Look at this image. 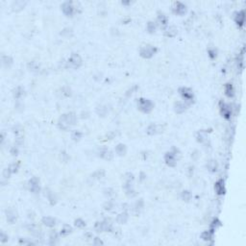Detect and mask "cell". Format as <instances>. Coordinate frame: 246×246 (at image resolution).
Returning <instances> with one entry per match:
<instances>
[{
  "instance_id": "obj_2",
  "label": "cell",
  "mask_w": 246,
  "mask_h": 246,
  "mask_svg": "<svg viewBox=\"0 0 246 246\" xmlns=\"http://www.w3.org/2000/svg\"><path fill=\"white\" fill-rule=\"evenodd\" d=\"M180 157V152L177 148L173 147L170 151H168L167 153L164 155V162L170 167H174L177 164V161Z\"/></svg>"
},
{
  "instance_id": "obj_23",
  "label": "cell",
  "mask_w": 246,
  "mask_h": 246,
  "mask_svg": "<svg viewBox=\"0 0 246 246\" xmlns=\"http://www.w3.org/2000/svg\"><path fill=\"white\" fill-rule=\"evenodd\" d=\"M159 132V126L156 125V124H150L147 129H146V133L148 135H150V136H153V135H156Z\"/></svg>"
},
{
  "instance_id": "obj_16",
  "label": "cell",
  "mask_w": 246,
  "mask_h": 246,
  "mask_svg": "<svg viewBox=\"0 0 246 246\" xmlns=\"http://www.w3.org/2000/svg\"><path fill=\"white\" fill-rule=\"evenodd\" d=\"M158 22L160 23V25L162 27V28H164V27L167 26V23H168L167 16H166L164 13L159 12L158 13Z\"/></svg>"
},
{
  "instance_id": "obj_31",
  "label": "cell",
  "mask_w": 246,
  "mask_h": 246,
  "mask_svg": "<svg viewBox=\"0 0 246 246\" xmlns=\"http://www.w3.org/2000/svg\"><path fill=\"white\" fill-rule=\"evenodd\" d=\"M27 229H28L29 232H31L33 235H39L40 233V229L38 226H36L35 224H30L27 226Z\"/></svg>"
},
{
  "instance_id": "obj_1",
  "label": "cell",
  "mask_w": 246,
  "mask_h": 246,
  "mask_svg": "<svg viewBox=\"0 0 246 246\" xmlns=\"http://www.w3.org/2000/svg\"><path fill=\"white\" fill-rule=\"evenodd\" d=\"M76 121H77V116H76V115L74 113H65V115H63L60 118H59L58 127L60 128L61 130L67 131L71 126L75 125Z\"/></svg>"
},
{
  "instance_id": "obj_6",
  "label": "cell",
  "mask_w": 246,
  "mask_h": 246,
  "mask_svg": "<svg viewBox=\"0 0 246 246\" xmlns=\"http://www.w3.org/2000/svg\"><path fill=\"white\" fill-rule=\"evenodd\" d=\"M157 51H158L157 47L150 45V44H147V45H143L142 47H140V54L144 59H150L154 56Z\"/></svg>"
},
{
  "instance_id": "obj_44",
  "label": "cell",
  "mask_w": 246,
  "mask_h": 246,
  "mask_svg": "<svg viewBox=\"0 0 246 246\" xmlns=\"http://www.w3.org/2000/svg\"><path fill=\"white\" fill-rule=\"evenodd\" d=\"M94 229H95L96 232H98V233H101V232H103L102 221H97V222L95 223V225H94Z\"/></svg>"
},
{
  "instance_id": "obj_40",
  "label": "cell",
  "mask_w": 246,
  "mask_h": 246,
  "mask_svg": "<svg viewBox=\"0 0 246 246\" xmlns=\"http://www.w3.org/2000/svg\"><path fill=\"white\" fill-rule=\"evenodd\" d=\"M181 197H182V199L184 201L189 202V201L190 200V198H191V193H190L189 190H184V191L182 192V194H181Z\"/></svg>"
},
{
  "instance_id": "obj_27",
  "label": "cell",
  "mask_w": 246,
  "mask_h": 246,
  "mask_svg": "<svg viewBox=\"0 0 246 246\" xmlns=\"http://www.w3.org/2000/svg\"><path fill=\"white\" fill-rule=\"evenodd\" d=\"M2 65L6 68H9L13 65V59L10 56H2Z\"/></svg>"
},
{
  "instance_id": "obj_37",
  "label": "cell",
  "mask_w": 246,
  "mask_h": 246,
  "mask_svg": "<svg viewBox=\"0 0 246 246\" xmlns=\"http://www.w3.org/2000/svg\"><path fill=\"white\" fill-rule=\"evenodd\" d=\"M45 195L47 196V198H48V200H49V202L52 204V205H54L55 203H56V199H55V197H54V193L52 192V191H50L49 189H46L45 190Z\"/></svg>"
},
{
  "instance_id": "obj_9",
  "label": "cell",
  "mask_w": 246,
  "mask_h": 246,
  "mask_svg": "<svg viewBox=\"0 0 246 246\" xmlns=\"http://www.w3.org/2000/svg\"><path fill=\"white\" fill-rule=\"evenodd\" d=\"M62 11L65 13L67 16H72L74 13V7L72 5V2H64L63 4H62Z\"/></svg>"
},
{
  "instance_id": "obj_15",
  "label": "cell",
  "mask_w": 246,
  "mask_h": 246,
  "mask_svg": "<svg viewBox=\"0 0 246 246\" xmlns=\"http://www.w3.org/2000/svg\"><path fill=\"white\" fill-rule=\"evenodd\" d=\"M188 109V105L185 102H177L174 105V111L177 113H185Z\"/></svg>"
},
{
  "instance_id": "obj_48",
  "label": "cell",
  "mask_w": 246,
  "mask_h": 246,
  "mask_svg": "<svg viewBox=\"0 0 246 246\" xmlns=\"http://www.w3.org/2000/svg\"><path fill=\"white\" fill-rule=\"evenodd\" d=\"M104 194L108 197H111V196L115 195V191H113V189H106L104 190Z\"/></svg>"
},
{
  "instance_id": "obj_21",
  "label": "cell",
  "mask_w": 246,
  "mask_h": 246,
  "mask_svg": "<svg viewBox=\"0 0 246 246\" xmlns=\"http://www.w3.org/2000/svg\"><path fill=\"white\" fill-rule=\"evenodd\" d=\"M207 168H208V170L211 171V172H216L217 171V167H218V164H217V162L214 161V160H211L207 162Z\"/></svg>"
},
{
  "instance_id": "obj_18",
  "label": "cell",
  "mask_w": 246,
  "mask_h": 246,
  "mask_svg": "<svg viewBox=\"0 0 246 246\" xmlns=\"http://www.w3.org/2000/svg\"><path fill=\"white\" fill-rule=\"evenodd\" d=\"M102 225H103V232H112L113 230V223L109 218L104 219L102 221Z\"/></svg>"
},
{
  "instance_id": "obj_13",
  "label": "cell",
  "mask_w": 246,
  "mask_h": 246,
  "mask_svg": "<svg viewBox=\"0 0 246 246\" xmlns=\"http://www.w3.org/2000/svg\"><path fill=\"white\" fill-rule=\"evenodd\" d=\"M244 19H245V11H244V10H242V11L235 13V23H237L238 26H242V25H243Z\"/></svg>"
},
{
  "instance_id": "obj_42",
  "label": "cell",
  "mask_w": 246,
  "mask_h": 246,
  "mask_svg": "<svg viewBox=\"0 0 246 246\" xmlns=\"http://www.w3.org/2000/svg\"><path fill=\"white\" fill-rule=\"evenodd\" d=\"M107 112H108V109L106 108V107H104V106H100L98 107L97 109H96V113H98L99 116H104L107 113Z\"/></svg>"
},
{
  "instance_id": "obj_7",
  "label": "cell",
  "mask_w": 246,
  "mask_h": 246,
  "mask_svg": "<svg viewBox=\"0 0 246 246\" xmlns=\"http://www.w3.org/2000/svg\"><path fill=\"white\" fill-rule=\"evenodd\" d=\"M28 186L30 191H32L33 193H39L40 190V180L37 177L31 178V180L28 183Z\"/></svg>"
},
{
  "instance_id": "obj_34",
  "label": "cell",
  "mask_w": 246,
  "mask_h": 246,
  "mask_svg": "<svg viewBox=\"0 0 246 246\" xmlns=\"http://www.w3.org/2000/svg\"><path fill=\"white\" fill-rule=\"evenodd\" d=\"M72 35H73V31H72L71 28H65L61 32V36L67 38V39H69L70 37H72Z\"/></svg>"
},
{
  "instance_id": "obj_36",
  "label": "cell",
  "mask_w": 246,
  "mask_h": 246,
  "mask_svg": "<svg viewBox=\"0 0 246 246\" xmlns=\"http://www.w3.org/2000/svg\"><path fill=\"white\" fill-rule=\"evenodd\" d=\"M156 29H157V23H155L153 21H149L147 23V31L150 34L155 33Z\"/></svg>"
},
{
  "instance_id": "obj_19",
  "label": "cell",
  "mask_w": 246,
  "mask_h": 246,
  "mask_svg": "<svg viewBox=\"0 0 246 246\" xmlns=\"http://www.w3.org/2000/svg\"><path fill=\"white\" fill-rule=\"evenodd\" d=\"M177 34H178V29L175 26H170L169 28L166 29V31L164 32V36L168 38H174L176 37Z\"/></svg>"
},
{
  "instance_id": "obj_33",
  "label": "cell",
  "mask_w": 246,
  "mask_h": 246,
  "mask_svg": "<svg viewBox=\"0 0 246 246\" xmlns=\"http://www.w3.org/2000/svg\"><path fill=\"white\" fill-rule=\"evenodd\" d=\"M58 242V234L56 232H51L49 235V244L50 245H55Z\"/></svg>"
},
{
  "instance_id": "obj_28",
  "label": "cell",
  "mask_w": 246,
  "mask_h": 246,
  "mask_svg": "<svg viewBox=\"0 0 246 246\" xmlns=\"http://www.w3.org/2000/svg\"><path fill=\"white\" fill-rule=\"evenodd\" d=\"M225 94H226L229 98L234 96L235 92H234V88H233V86H232V84L225 85Z\"/></svg>"
},
{
  "instance_id": "obj_25",
  "label": "cell",
  "mask_w": 246,
  "mask_h": 246,
  "mask_svg": "<svg viewBox=\"0 0 246 246\" xmlns=\"http://www.w3.org/2000/svg\"><path fill=\"white\" fill-rule=\"evenodd\" d=\"M143 205H144V203H143V200H142V199H140L138 201H137L136 204H135V206H134V213H135V214L140 213V211L142 210Z\"/></svg>"
},
{
  "instance_id": "obj_5",
  "label": "cell",
  "mask_w": 246,
  "mask_h": 246,
  "mask_svg": "<svg viewBox=\"0 0 246 246\" xmlns=\"http://www.w3.org/2000/svg\"><path fill=\"white\" fill-rule=\"evenodd\" d=\"M82 64H83V61H82V58L80 57V55L77 53H73L68 58V60L67 62V67L77 69L81 67Z\"/></svg>"
},
{
  "instance_id": "obj_12",
  "label": "cell",
  "mask_w": 246,
  "mask_h": 246,
  "mask_svg": "<svg viewBox=\"0 0 246 246\" xmlns=\"http://www.w3.org/2000/svg\"><path fill=\"white\" fill-rule=\"evenodd\" d=\"M214 189L217 194L222 195L225 193V186H224V181L222 179L218 180V181L214 184Z\"/></svg>"
},
{
  "instance_id": "obj_14",
  "label": "cell",
  "mask_w": 246,
  "mask_h": 246,
  "mask_svg": "<svg viewBox=\"0 0 246 246\" xmlns=\"http://www.w3.org/2000/svg\"><path fill=\"white\" fill-rule=\"evenodd\" d=\"M99 156L102 159H105V160L111 161L113 159V154L109 150V149L102 148V149H100V151H99Z\"/></svg>"
},
{
  "instance_id": "obj_35",
  "label": "cell",
  "mask_w": 246,
  "mask_h": 246,
  "mask_svg": "<svg viewBox=\"0 0 246 246\" xmlns=\"http://www.w3.org/2000/svg\"><path fill=\"white\" fill-rule=\"evenodd\" d=\"M28 68L30 71L38 72L40 70V65H38V63H36V62H31V63L28 64Z\"/></svg>"
},
{
  "instance_id": "obj_52",
  "label": "cell",
  "mask_w": 246,
  "mask_h": 246,
  "mask_svg": "<svg viewBox=\"0 0 246 246\" xmlns=\"http://www.w3.org/2000/svg\"><path fill=\"white\" fill-rule=\"evenodd\" d=\"M93 244L94 245H102L103 244V241L100 240L98 237H95L94 240H93Z\"/></svg>"
},
{
  "instance_id": "obj_32",
  "label": "cell",
  "mask_w": 246,
  "mask_h": 246,
  "mask_svg": "<svg viewBox=\"0 0 246 246\" xmlns=\"http://www.w3.org/2000/svg\"><path fill=\"white\" fill-rule=\"evenodd\" d=\"M213 232L205 231V232H203V233L201 234V238H202L203 240H205V241H210L213 238Z\"/></svg>"
},
{
  "instance_id": "obj_47",
  "label": "cell",
  "mask_w": 246,
  "mask_h": 246,
  "mask_svg": "<svg viewBox=\"0 0 246 246\" xmlns=\"http://www.w3.org/2000/svg\"><path fill=\"white\" fill-rule=\"evenodd\" d=\"M9 237L8 235H7L4 232H1V234H0V241L2 242V243H5L6 241H8Z\"/></svg>"
},
{
  "instance_id": "obj_26",
  "label": "cell",
  "mask_w": 246,
  "mask_h": 246,
  "mask_svg": "<svg viewBox=\"0 0 246 246\" xmlns=\"http://www.w3.org/2000/svg\"><path fill=\"white\" fill-rule=\"evenodd\" d=\"M196 140L198 142L203 143L207 140V132L206 131H199L196 135Z\"/></svg>"
},
{
  "instance_id": "obj_39",
  "label": "cell",
  "mask_w": 246,
  "mask_h": 246,
  "mask_svg": "<svg viewBox=\"0 0 246 246\" xmlns=\"http://www.w3.org/2000/svg\"><path fill=\"white\" fill-rule=\"evenodd\" d=\"M104 176H105V171L104 170H97V171H95L94 173H93V174L91 175V177L92 178H94V179H98V180H100V179H102Z\"/></svg>"
},
{
  "instance_id": "obj_10",
  "label": "cell",
  "mask_w": 246,
  "mask_h": 246,
  "mask_svg": "<svg viewBox=\"0 0 246 246\" xmlns=\"http://www.w3.org/2000/svg\"><path fill=\"white\" fill-rule=\"evenodd\" d=\"M220 104H221V106H220L221 115H222V116H224L226 119H229L232 115V109H231L230 105H227V104L222 103V102H220Z\"/></svg>"
},
{
  "instance_id": "obj_51",
  "label": "cell",
  "mask_w": 246,
  "mask_h": 246,
  "mask_svg": "<svg viewBox=\"0 0 246 246\" xmlns=\"http://www.w3.org/2000/svg\"><path fill=\"white\" fill-rule=\"evenodd\" d=\"M11 174H12V172L10 171V169L9 168H6V169H4V171H3V177L4 178H10V176H11Z\"/></svg>"
},
{
  "instance_id": "obj_41",
  "label": "cell",
  "mask_w": 246,
  "mask_h": 246,
  "mask_svg": "<svg viewBox=\"0 0 246 246\" xmlns=\"http://www.w3.org/2000/svg\"><path fill=\"white\" fill-rule=\"evenodd\" d=\"M74 225L76 228H79V229H82V228H85L86 227V222L81 218H78V219H76L74 221Z\"/></svg>"
},
{
  "instance_id": "obj_24",
  "label": "cell",
  "mask_w": 246,
  "mask_h": 246,
  "mask_svg": "<svg viewBox=\"0 0 246 246\" xmlns=\"http://www.w3.org/2000/svg\"><path fill=\"white\" fill-rule=\"evenodd\" d=\"M127 221H128V213L126 212L118 214L116 217V222L119 224H125Z\"/></svg>"
},
{
  "instance_id": "obj_30",
  "label": "cell",
  "mask_w": 246,
  "mask_h": 246,
  "mask_svg": "<svg viewBox=\"0 0 246 246\" xmlns=\"http://www.w3.org/2000/svg\"><path fill=\"white\" fill-rule=\"evenodd\" d=\"M72 232V228L71 226H69L68 224H65L63 228H62L61 230V235H63V237H67L69 234H71Z\"/></svg>"
},
{
  "instance_id": "obj_11",
  "label": "cell",
  "mask_w": 246,
  "mask_h": 246,
  "mask_svg": "<svg viewBox=\"0 0 246 246\" xmlns=\"http://www.w3.org/2000/svg\"><path fill=\"white\" fill-rule=\"evenodd\" d=\"M6 217H7V221H8L9 223H11V224L15 223L17 218L16 212L13 209L6 210Z\"/></svg>"
},
{
  "instance_id": "obj_29",
  "label": "cell",
  "mask_w": 246,
  "mask_h": 246,
  "mask_svg": "<svg viewBox=\"0 0 246 246\" xmlns=\"http://www.w3.org/2000/svg\"><path fill=\"white\" fill-rule=\"evenodd\" d=\"M24 6H25V2H22V1H16L13 3L12 5V8H13V11H16V12H18L20 11L22 8H24Z\"/></svg>"
},
{
  "instance_id": "obj_4",
  "label": "cell",
  "mask_w": 246,
  "mask_h": 246,
  "mask_svg": "<svg viewBox=\"0 0 246 246\" xmlns=\"http://www.w3.org/2000/svg\"><path fill=\"white\" fill-rule=\"evenodd\" d=\"M138 108L140 112H142L144 113H149L152 112V110H153L154 104L149 99L140 98L138 101Z\"/></svg>"
},
{
  "instance_id": "obj_49",
  "label": "cell",
  "mask_w": 246,
  "mask_h": 246,
  "mask_svg": "<svg viewBox=\"0 0 246 246\" xmlns=\"http://www.w3.org/2000/svg\"><path fill=\"white\" fill-rule=\"evenodd\" d=\"M113 208V203L112 202V201H108V202H106V204L104 205V209H105L106 211H110V210H112Z\"/></svg>"
},
{
  "instance_id": "obj_53",
  "label": "cell",
  "mask_w": 246,
  "mask_h": 246,
  "mask_svg": "<svg viewBox=\"0 0 246 246\" xmlns=\"http://www.w3.org/2000/svg\"><path fill=\"white\" fill-rule=\"evenodd\" d=\"M17 153H18V151H17V148H16V146L13 147V148L11 149V154H12L13 156H16Z\"/></svg>"
},
{
  "instance_id": "obj_45",
  "label": "cell",
  "mask_w": 246,
  "mask_h": 246,
  "mask_svg": "<svg viewBox=\"0 0 246 246\" xmlns=\"http://www.w3.org/2000/svg\"><path fill=\"white\" fill-rule=\"evenodd\" d=\"M217 226H220V221L218 220V219H216V220H213V222L212 223V227H211V232H213L216 230V228H217Z\"/></svg>"
},
{
  "instance_id": "obj_17",
  "label": "cell",
  "mask_w": 246,
  "mask_h": 246,
  "mask_svg": "<svg viewBox=\"0 0 246 246\" xmlns=\"http://www.w3.org/2000/svg\"><path fill=\"white\" fill-rule=\"evenodd\" d=\"M41 221H43V223L45 225L46 227L52 228V227H54L55 225H56V219L53 218V217H51V216H44Z\"/></svg>"
},
{
  "instance_id": "obj_46",
  "label": "cell",
  "mask_w": 246,
  "mask_h": 246,
  "mask_svg": "<svg viewBox=\"0 0 246 246\" xmlns=\"http://www.w3.org/2000/svg\"><path fill=\"white\" fill-rule=\"evenodd\" d=\"M208 53H209V56L211 57V59H214L216 57V48H210L209 50H208Z\"/></svg>"
},
{
  "instance_id": "obj_38",
  "label": "cell",
  "mask_w": 246,
  "mask_h": 246,
  "mask_svg": "<svg viewBox=\"0 0 246 246\" xmlns=\"http://www.w3.org/2000/svg\"><path fill=\"white\" fill-rule=\"evenodd\" d=\"M82 137H83V134L80 131H74L71 135V138L75 141H79L82 138Z\"/></svg>"
},
{
  "instance_id": "obj_22",
  "label": "cell",
  "mask_w": 246,
  "mask_h": 246,
  "mask_svg": "<svg viewBox=\"0 0 246 246\" xmlns=\"http://www.w3.org/2000/svg\"><path fill=\"white\" fill-rule=\"evenodd\" d=\"M24 95V89L22 86H17L13 89V97L16 99H20Z\"/></svg>"
},
{
  "instance_id": "obj_3",
  "label": "cell",
  "mask_w": 246,
  "mask_h": 246,
  "mask_svg": "<svg viewBox=\"0 0 246 246\" xmlns=\"http://www.w3.org/2000/svg\"><path fill=\"white\" fill-rule=\"evenodd\" d=\"M179 93L181 94V96L184 99V102L186 105H190V104L194 102V94H193V91L191 89L182 86V88L179 89Z\"/></svg>"
},
{
  "instance_id": "obj_8",
  "label": "cell",
  "mask_w": 246,
  "mask_h": 246,
  "mask_svg": "<svg viewBox=\"0 0 246 246\" xmlns=\"http://www.w3.org/2000/svg\"><path fill=\"white\" fill-rule=\"evenodd\" d=\"M172 11L177 16H184L186 13V7L181 2H175L172 7Z\"/></svg>"
},
{
  "instance_id": "obj_43",
  "label": "cell",
  "mask_w": 246,
  "mask_h": 246,
  "mask_svg": "<svg viewBox=\"0 0 246 246\" xmlns=\"http://www.w3.org/2000/svg\"><path fill=\"white\" fill-rule=\"evenodd\" d=\"M18 167H19V164L18 162H13V164H10L9 166V169H10V171L12 172V174H13V173H16L17 170H18Z\"/></svg>"
},
{
  "instance_id": "obj_50",
  "label": "cell",
  "mask_w": 246,
  "mask_h": 246,
  "mask_svg": "<svg viewBox=\"0 0 246 246\" xmlns=\"http://www.w3.org/2000/svg\"><path fill=\"white\" fill-rule=\"evenodd\" d=\"M62 91H63V94H65V96H67V97L71 95V91H70V89H69L68 86H65V88H63Z\"/></svg>"
},
{
  "instance_id": "obj_20",
  "label": "cell",
  "mask_w": 246,
  "mask_h": 246,
  "mask_svg": "<svg viewBox=\"0 0 246 246\" xmlns=\"http://www.w3.org/2000/svg\"><path fill=\"white\" fill-rule=\"evenodd\" d=\"M116 152L117 155L120 156V157H122V156H125L126 152H127L126 145L123 144V143H119V144L116 147Z\"/></svg>"
}]
</instances>
